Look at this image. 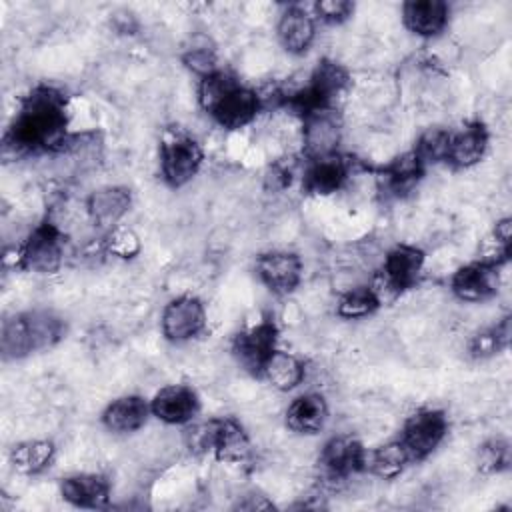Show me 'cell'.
<instances>
[{"label":"cell","mask_w":512,"mask_h":512,"mask_svg":"<svg viewBox=\"0 0 512 512\" xmlns=\"http://www.w3.org/2000/svg\"><path fill=\"white\" fill-rule=\"evenodd\" d=\"M68 102L54 86H36L22 100L4 138L18 154L60 152L68 140Z\"/></svg>","instance_id":"obj_1"},{"label":"cell","mask_w":512,"mask_h":512,"mask_svg":"<svg viewBox=\"0 0 512 512\" xmlns=\"http://www.w3.org/2000/svg\"><path fill=\"white\" fill-rule=\"evenodd\" d=\"M200 106L226 130L248 126L262 108V98L256 90L240 84L236 76L224 70H214L200 78Z\"/></svg>","instance_id":"obj_2"},{"label":"cell","mask_w":512,"mask_h":512,"mask_svg":"<svg viewBox=\"0 0 512 512\" xmlns=\"http://www.w3.org/2000/svg\"><path fill=\"white\" fill-rule=\"evenodd\" d=\"M66 334V322L50 310H28L2 322L0 352L4 360H20L56 346Z\"/></svg>","instance_id":"obj_3"},{"label":"cell","mask_w":512,"mask_h":512,"mask_svg":"<svg viewBox=\"0 0 512 512\" xmlns=\"http://www.w3.org/2000/svg\"><path fill=\"white\" fill-rule=\"evenodd\" d=\"M348 82L350 76L342 64L334 60H320L308 82L294 94L286 96L284 104L298 112L302 118L328 112L332 110L336 98L346 90Z\"/></svg>","instance_id":"obj_4"},{"label":"cell","mask_w":512,"mask_h":512,"mask_svg":"<svg viewBox=\"0 0 512 512\" xmlns=\"http://www.w3.org/2000/svg\"><path fill=\"white\" fill-rule=\"evenodd\" d=\"M64 260V236L52 220H42L18 252V268L34 274H54Z\"/></svg>","instance_id":"obj_5"},{"label":"cell","mask_w":512,"mask_h":512,"mask_svg":"<svg viewBox=\"0 0 512 512\" xmlns=\"http://www.w3.org/2000/svg\"><path fill=\"white\" fill-rule=\"evenodd\" d=\"M446 434H448V418L444 410L422 408L406 418L398 440L408 452L410 462H420L440 446Z\"/></svg>","instance_id":"obj_6"},{"label":"cell","mask_w":512,"mask_h":512,"mask_svg":"<svg viewBox=\"0 0 512 512\" xmlns=\"http://www.w3.org/2000/svg\"><path fill=\"white\" fill-rule=\"evenodd\" d=\"M158 158L164 182L172 188H180L198 174L204 162V150L190 136H172L162 140Z\"/></svg>","instance_id":"obj_7"},{"label":"cell","mask_w":512,"mask_h":512,"mask_svg":"<svg viewBox=\"0 0 512 512\" xmlns=\"http://www.w3.org/2000/svg\"><path fill=\"white\" fill-rule=\"evenodd\" d=\"M276 344H278V326L268 316L234 336L232 356L246 372L260 376L266 360L278 348Z\"/></svg>","instance_id":"obj_8"},{"label":"cell","mask_w":512,"mask_h":512,"mask_svg":"<svg viewBox=\"0 0 512 512\" xmlns=\"http://www.w3.org/2000/svg\"><path fill=\"white\" fill-rule=\"evenodd\" d=\"M162 334L168 342L182 344L200 336L206 328V310L200 298L192 294L170 300L160 318Z\"/></svg>","instance_id":"obj_9"},{"label":"cell","mask_w":512,"mask_h":512,"mask_svg":"<svg viewBox=\"0 0 512 512\" xmlns=\"http://www.w3.org/2000/svg\"><path fill=\"white\" fill-rule=\"evenodd\" d=\"M500 266L492 260H474L460 266L450 278L452 294L462 302H484L498 294Z\"/></svg>","instance_id":"obj_10"},{"label":"cell","mask_w":512,"mask_h":512,"mask_svg":"<svg viewBox=\"0 0 512 512\" xmlns=\"http://www.w3.org/2000/svg\"><path fill=\"white\" fill-rule=\"evenodd\" d=\"M318 466L326 478L346 480L366 470V448L350 434L332 436L320 450Z\"/></svg>","instance_id":"obj_11"},{"label":"cell","mask_w":512,"mask_h":512,"mask_svg":"<svg viewBox=\"0 0 512 512\" xmlns=\"http://www.w3.org/2000/svg\"><path fill=\"white\" fill-rule=\"evenodd\" d=\"M424 252L412 244H398L384 256L382 284L392 294H404L414 288L422 276Z\"/></svg>","instance_id":"obj_12"},{"label":"cell","mask_w":512,"mask_h":512,"mask_svg":"<svg viewBox=\"0 0 512 512\" xmlns=\"http://www.w3.org/2000/svg\"><path fill=\"white\" fill-rule=\"evenodd\" d=\"M256 276L272 294H290L302 280V260L288 250L264 252L256 258Z\"/></svg>","instance_id":"obj_13"},{"label":"cell","mask_w":512,"mask_h":512,"mask_svg":"<svg viewBox=\"0 0 512 512\" xmlns=\"http://www.w3.org/2000/svg\"><path fill=\"white\" fill-rule=\"evenodd\" d=\"M152 414L172 426L188 424L200 410L196 390L186 384H168L160 388L150 400Z\"/></svg>","instance_id":"obj_14"},{"label":"cell","mask_w":512,"mask_h":512,"mask_svg":"<svg viewBox=\"0 0 512 512\" xmlns=\"http://www.w3.org/2000/svg\"><path fill=\"white\" fill-rule=\"evenodd\" d=\"M132 206V192L126 186H102L86 200V210L94 226L102 230L118 228Z\"/></svg>","instance_id":"obj_15"},{"label":"cell","mask_w":512,"mask_h":512,"mask_svg":"<svg viewBox=\"0 0 512 512\" xmlns=\"http://www.w3.org/2000/svg\"><path fill=\"white\" fill-rule=\"evenodd\" d=\"M488 138V128L480 120H472L458 132H450L444 164L458 170L478 164L486 154Z\"/></svg>","instance_id":"obj_16"},{"label":"cell","mask_w":512,"mask_h":512,"mask_svg":"<svg viewBox=\"0 0 512 512\" xmlns=\"http://www.w3.org/2000/svg\"><path fill=\"white\" fill-rule=\"evenodd\" d=\"M346 180H348V162L334 152V154L310 158L302 176V188L314 196H328L338 192Z\"/></svg>","instance_id":"obj_17"},{"label":"cell","mask_w":512,"mask_h":512,"mask_svg":"<svg viewBox=\"0 0 512 512\" xmlns=\"http://www.w3.org/2000/svg\"><path fill=\"white\" fill-rule=\"evenodd\" d=\"M210 452L220 462L244 464L252 454V444L238 420L220 418V420H212Z\"/></svg>","instance_id":"obj_18"},{"label":"cell","mask_w":512,"mask_h":512,"mask_svg":"<svg viewBox=\"0 0 512 512\" xmlns=\"http://www.w3.org/2000/svg\"><path fill=\"white\" fill-rule=\"evenodd\" d=\"M450 18V6L444 0H408L402 4L404 26L420 36L434 38L444 32Z\"/></svg>","instance_id":"obj_19"},{"label":"cell","mask_w":512,"mask_h":512,"mask_svg":"<svg viewBox=\"0 0 512 512\" xmlns=\"http://www.w3.org/2000/svg\"><path fill=\"white\" fill-rule=\"evenodd\" d=\"M60 496L76 508H104L110 500V482L94 472L72 474L60 480Z\"/></svg>","instance_id":"obj_20"},{"label":"cell","mask_w":512,"mask_h":512,"mask_svg":"<svg viewBox=\"0 0 512 512\" xmlns=\"http://www.w3.org/2000/svg\"><path fill=\"white\" fill-rule=\"evenodd\" d=\"M276 34L288 54H304L316 38L314 16H310L302 6H288L280 14Z\"/></svg>","instance_id":"obj_21"},{"label":"cell","mask_w":512,"mask_h":512,"mask_svg":"<svg viewBox=\"0 0 512 512\" xmlns=\"http://www.w3.org/2000/svg\"><path fill=\"white\" fill-rule=\"evenodd\" d=\"M152 414L150 410V402L138 394H128V396H120L116 400H112L100 420L102 424L110 430V432H118V434H128V432H136L140 430L148 416Z\"/></svg>","instance_id":"obj_22"},{"label":"cell","mask_w":512,"mask_h":512,"mask_svg":"<svg viewBox=\"0 0 512 512\" xmlns=\"http://www.w3.org/2000/svg\"><path fill=\"white\" fill-rule=\"evenodd\" d=\"M328 420V404L322 394L306 392L296 396L286 408V426L304 436L318 434Z\"/></svg>","instance_id":"obj_23"},{"label":"cell","mask_w":512,"mask_h":512,"mask_svg":"<svg viewBox=\"0 0 512 512\" xmlns=\"http://www.w3.org/2000/svg\"><path fill=\"white\" fill-rule=\"evenodd\" d=\"M302 120H304V148L308 156L318 158V156L334 154L340 142V128L332 110L318 112Z\"/></svg>","instance_id":"obj_24"},{"label":"cell","mask_w":512,"mask_h":512,"mask_svg":"<svg viewBox=\"0 0 512 512\" xmlns=\"http://www.w3.org/2000/svg\"><path fill=\"white\" fill-rule=\"evenodd\" d=\"M424 170H426V166L410 150V152L394 158L390 164H386L382 168V172H380L382 188L396 198L406 196L420 182V178L424 176Z\"/></svg>","instance_id":"obj_25"},{"label":"cell","mask_w":512,"mask_h":512,"mask_svg":"<svg viewBox=\"0 0 512 512\" xmlns=\"http://www.w3.org/2000/svg\"><path fill=\"white\" fill-rule=\"evenodd\" d=\"M54 456L56 446L52 440H26L12 446L10 464L18 474L36 476L52 464Z\"/></svg>","instance_id":"obj_26"},{"label":"cell","mask_w":512,"mask_h":512,"mask_svg":"<svg viewBox=\"0 0 512 512\" xmlns=\"http://www.w3.org/2000/svg\"><path fill=\"white\" fill-rule=\"evenodd\" d=\"M260 376L266 378L276 390L288 392L294 390L304 380L306 366L298 356L276 348L272 356L266 360Z\"/></svg>","instance_id":"obj_27"},{"label":"cell","mask_w":512,"mask_h":512,"mask_svg":"<svg viewBox=\"0 0 512 512\" xmlns=\"http://www.w3.org/2000/svg\"><path fill=\"white\" fill-rule=\"evenodd\" d=\"M512 338V326H510V316H504L500 322L478 330L470 342H468V354L474 360H486L492 358L500 352H504L510 346Z\"/></svg>","instance_id":"obj_28"},{"label":"cell","mask_w":512,"mask_h":512,"mask_svg":"<svg viewBox=\"0 0 512 512\" xmlns=\"http://www.w3.org/2000/svg\"><path fill=\"white\" fill-rule=\"evenodd\" d=\"M408 462H410V456L400 444V440L386 442L376 450L366 452V470L384 480H392L398 474H402Z\"/></svg>","instance_id":"obj_29"},{"label":"cell","mask_w":512,"mask_h":512,"mask_svg":"<svg viewBox=\"0 0 512 512\" xmlns=\"http://www.w3.org/2000/svg\"><path fill=\"white\" fill-rule=\"evenodd\" d=\"M382 300L376 288L372 286H356L348 292H344L338 300L336 314L346 320H356L374 314L380 308Z\"/></svg>","instance_id":"obj_30"},{"label":"cell","mask_w":512,"mask_h":512,"mask_svg":"<svg viewBox=\"0 0 512 512\" xmlns=\"http://www.w3.org/2000/svg\"><path fill=\"white\" fill-rule=\"evenodd\" d=\"M478 470L484 474H500L510 468L512 464V452L510 442L504 438H490L486 440L476 454Z\"/></svg>","instance_id":"obj_31"},{"label":"cell","mask_w":512,"mask_h":512,"mask_svg":"<svg viewBox=\"0 0 512 512\" xmlns=\"http://www.w3.org/2000/svg\"><path fill=\"white\" fill-rule=\"evenodd\" d=\"M448 140H450V130L444 128H430L426 130L416 146L412 148V152L418 156V160L424 166L430 164H440L446 160V152H448Z\"/></svg>","instance_id":"obj_32"},{"label":"cell","mask_w":512,"mask_h":512,"mask_svg":"<svg viewBox=\"0 0 512 512\" xmlns=\"http://www.w3.org/2000/svg\"><path fill=\"white\" fill-rule=\"evenodd\" d=\"M106 248H108V252L120 256V258H132L140 252V240L128 228H114L108 234Z\"/></svg>","instance_id":"obj_33"},{"label":"cell","mask_w":512,"mask_h":512,"mask_svg":"<svg viewBox=\"0 0 512 512\" xmlns=\"http://www.w3.org/2000/svg\"><path fill=\"white\" fill-rule=\"evenodd\" d=\"M314 12L326 24H342L354 14V2H350V0H320L314 4Z\"/></svg>","instance_id":"obj_34"},{"label":"cell","mask_w":512,"mask_h":512,"mask_svg":"<svg viewBox=\"0 0 512 512\" xmlns=\"http://www.w3.org/2000/svg\"><path fill=\"white\" fill-rule=\"evenodd\" d=\"M182 62L186 64V68H190L200 78L210 74V72H214V70H218L214 48H208V46L188 48V52L182 56Z\"/></svg>","instance_id":"obj_35"}]
</instances>
